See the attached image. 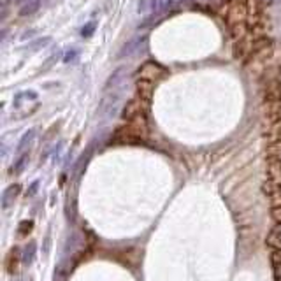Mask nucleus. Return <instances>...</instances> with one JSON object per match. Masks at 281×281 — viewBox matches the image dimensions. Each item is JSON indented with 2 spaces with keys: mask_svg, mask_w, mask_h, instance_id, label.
Listing matches in <instances>:
<instances>
[{
  "mask_svg": "<svg viewBox=\"0 0 281 281\" xmlns=\"http://www.w3.org/2000/svg\"><path fill=\"white\" fill-rule=\"evenodd\" d=\"M170 0H139L137 13L146 14L148 18L162 16L165 11H169Z\"/></svg>",
  "mask_w": 281,
  "mask_h": 281,
  "instance_id": "f257e3e1",
  "label": "nucleus"
},
{
  "mask_svg": "<svg viewBox=\"0 0 281 281\" xmlns=\"http://www.w3.org/2000/svg\"><path fill=\"white\" fill-rule=\"evenodd\" d=\"M18 264H20V252H18V248H14V250H11L9 255H7V258H6L7 272H11V274H13V272L18 269Z\"/></svg>",
  "mask_w": 281,
  "mask_h": 281,
  "instance_id": "0eeeda50",
  "label": "nucleus"
},
{
  "mask_svg": "<svg viewBox=\"0 0 281 281\" xmlns=\"http://www.w3.org/2000/svg\"><path fill=\"white\" fill-rule=\"evenodd\" d=\"M78 58V49H69V51L65 53V56H63V62H74V60Z\"/></svg>",
  "mask_w": 281,
  "mask_h": 281,
  "instance_id": "2eb2a0df",
  "label": "nucleus"
},
{
  "mask_svg": "<svg viewBox=\"0 0 281 281\" xmlns=\"http://www.w3.org/2000/svg\"><path fill=\"white\" fill-rule=\"evenodd\" d=\"M20 6H21V9H20L21 16H30V14H33L37 9H39L41 2L39 0H23Z\"/></svg>",
  "mask_w": 281,
  "mask_h": 281,
  "instance_id": "1a4fd4ad",
  "label": "nucleus"
},
{
  "mask_svg": "<svg viewBox=\"0 0 281 281\" xmlns=\"http://www.w3.org/2000/svg\"><path fill=\"white\" fill-rule=\"evenodd\" d=\"M21 192V187L20 185H11V187L6 188V192L2 193V207L4 209H9L14 202H16L18 195Z\"/></svg>",
  "mask_w": 281,
  "mask_h": 281,
  "instance_id": "20e7f679",
  "label": "nucleus"
},
{
  "mask_svg": "<svg viewBox=\"0 0 281 281\" xmlns=\"http://www.w3.org/2000/svg\"><path fill=\"white\" fill-rule=\"evenodd\" d=\"M265 244H267L272 252H281V223H276V225L269 230L267 237H265Z\"/></svg>",
  "mask_w": 281,
  "mask_h": 281,
  "instance_id": "f03ea898",
  "label": "nucleus"
},
{
  "mask_svg": "<svg viewBox=\"0 0 281 281\" xmlns=\"http://www.w3.org/2000/svg\"><path fill=\"white\" fill-rule=\"evenodd\" d=\"M32 227H33V223L30 222V220H25V222H21L20 227H18V234L23 237V235H26V234L30 232V230H32Z\"/></svg>",
  "mask_w": 281,
  "mask_h": 281,
  "instance_id": "ddd939ff",
  "label": "nucleus"
},
{
  "mask_svg": "<svg viewBox=\"0 0 281 281\" xmlns=\"http://www.w3.org/2000/svg\"><path fill=\"white\" fill-rule=\"evenodd\" d=\"M36 255H37L36 242H30V244H26L25 248H23V253H21V262H23L25 265L33 264V260H36Z\"/></svg>",
  "mask_w": 281,
  "mask_h": 281,
  "instance_id": "6e6552de",
  "label": "nucleus"
},
{
  "mask_svg": "<svg viewBox=\"0 0 281 281\" xmlns=\"http://www.w3.org/2000/svg\"><path fill=\"white\" fill-rule=\"evenodd\" d=\"M146 43V37H135V39H132L130 43H127L123 46V49L120 51V58H125V56H132L134 53H137L140 51V48H143V44Z\"/></svg>",
  "mask_w": 281,
  "mask_h": 281,
  "instance_id": "39448f33",
  "label": "nucleus"
},
{
  "mask_svg": "<svg viewBox=\"0 0 281 281\" xmlns=\"http://www.w3.org/2000/svg\"><path fill=\"white\" fill-rule=\"evenodd\" d=\"M271 216L272 220H276V223H281V206H272Z\"/></svg>",
  "mask_w": 281,
  "mask_h": 281,
  "instance_id": "dca6fc26",
  "label": "nucleus"
},
{
  "mask_svg": "<svg viewBox=\"0 0 281 281\" xmlns=\"http://www.w3.org/2000/svg\"><path fill=\"white\" fill-rule=\"evenodd\" d=\"M267 176L272 183H281V157H271L267 162Z\"/></svg>",
  "mask_w": 281,
  "mask_h": 281,
  "instance_id": "7ed1b4c3",
  "label": "nucleus"
},
{
  "mask_svg": "<svg viewBox=\"0 0 281 281\" xmlns=\"http://www.w3.org/2000/svg\"><path fill=\"white\" fill-rule=\"evenodd\" d=\"M271 269H272V274H274V279L279 281L281 279V252L271 253Z\"/></svg>",
  "mask_w": 281,
  "mask_h": 281,
  "instance_id": "9d476101",
  "label": "nucleus"
},
{
  "mask_svg": "<svg viewBox=\"0 0 281 281\" xmlns=\"http://www.w3.org/2000/svg\"><path fill=\"white\" fill-rule=\"evenodd\" d=\"M33 137H36V130H33V128H30V130L26 132L23 137H21L20 144H18V153H20V155L26 153V150L30 148V144H32Z\"/></svg>",
  "mask_w": 281,
  "mask_h": 281,
  "instance_id": "9b49d317",
  "label": "nucleus"
},
{
  "mask_svg": "<svg viewBox=\"0 0 281 281\" xmlns=\"http://www.w3.org/2000/svg\"><path fill=\"white\" fill-rule=\"evenodd\" d=\"M26 162H28V153L20 155V158H18V160H16V164L13 165V172H14V174H20L21 170L25 169Z\"/></svg>",
  "mask_w": 281,
  "mask_h": 281,
  "instance_id": "f8f14e48",
  "label": "nucleus"
},
{
  "mask_svg": "<svg viewBox=\"0 0 281 281\" xmlns=\"http://www.w3.org/2000/svg\"><path fill=\"white\" fill-rule=\"evenodd\" d=\"M265 195L269 197L272 206H281V183H272L269 181L265 185Z\"/></svg>",
  "mask_w": 281,
  "mask_h": 281,
  "instance_id": "423d86ee",
  "label": "nucleus"
},
{
  "mask_svg": "<svg viewBox=\"0 0 281 281\" xmlns=\"http://www.w3.org/2000/svg\"><path fill=\"white\" fill-rule=\"evenodd\" d=\"M95 21H90V23H86L85 26L81 28V36L83 37H90V36H93V32H95Z\"/></svg>",
  "mask_w": 281,
  "mask_h": 281,
  "instance_id": "4468645a",
  "label": "nucleus"
},
{
  "mask_svg": "<svg viewBox=\"0 0 281 281\" xmlns=\"http://www.w3.org/2000/svg\"><path fill=\"white\" fill-rule=\"evenodd\" d=\"M272 2H278V0H272Z\"/></svg>",
  "mask_w": 281,
  "mask_h": 281,
  "instance_id": "f3484780",
  "label": "nucleus"
}]
</instances>
